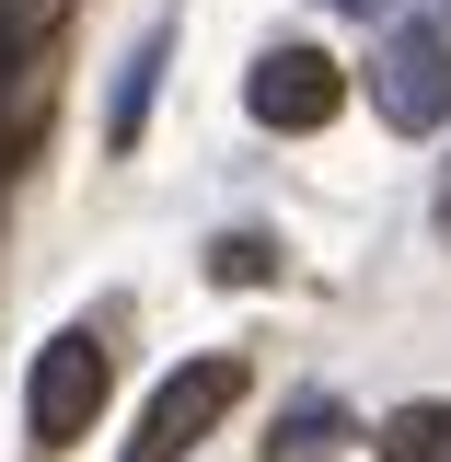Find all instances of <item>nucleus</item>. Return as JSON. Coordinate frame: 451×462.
I'll use <instances>...</instances> for the list:
<instances>
[{
  "label": "nucleus",
  "mask_w": 451,
  "mask_h": 462,
  "mask_svg": "<svg viewBox=\"0 0 451 462\" xmlns=\"http://www.w3.org/2000/svg\"><path fill=\"white\" fill-rule=\"evenodd\" d=\"M93 416H105V346L70 324V336H47V346H35L23 428H35V451H81V439H93Z\"/></svg>",
  "instance_id": "nucleus-1"
},
{
  "label": "nucleus",
  "mask_w": 451,
  "mask_h": 462,
  "mask_svg": "<svg viewBox=\"0 0 451 462\" xmlns=\"http://www.w3.org/2000/svg\"><path fill=\"white\" fill-rule=\"evenodd\" d=\"M231 404H243V358H185L163 393H151L139 439H127L116 462H185V451H197V439H209V428L231 416Z\"/></svg>",
  "instance_id": "nucleus-2"
},
{
  "label": "nucleus",
  "mask_w": 451,
  "mask_h": 462,
  "mask_svg": "<svg viewBox=\"0 0 451 462\" xmlns=\"http://www.w3.org/2000/svg\"><path fill=\"white\" fill-rule=\"evenodd\" d=\"M371 105H382V127H405V139H428V127L451 116V35H440V23L382 35V58H371Z\"/></svg>",
  "instance_id": "nucleus-3"
},
{
  "label": "nucleus",
  "mask_w": 451,
  "mask_h": 462,
  "mask_svg": "<svg viewBox=\"0 0 451 462\" xmlns=\"http://www.w3.org/2000/svg\"><path fill=\"white\" fill-rule=\"evenodd\" d=\"M243 105H255V127H289V139H313V127H336L347 69H336L324 47H267L255 69H243Z\"/></svg>",
  "instance_id": "nucleus-4"
},
{
  "label": "nucleus",
  "mask_w": 451,
  "mask_h": 462,
  "mask_svg": "<svg viewBox=\"0 0 451 462\" xmlns=\"http://www.w3.org/2000/svg\"><path fill=\"white\" fill-rule=\"evenodd\" d=\"M163 58H174V35L151 23L139 47L116 58V93H105V151H139V116H151V93H163Z\"/></svg>",
  "instance_id": "nucleus-5"
},
{
  "label": "nucleus",
  "mask_w": 451,
  "mask_h": 462,
  "mask_svg": "<svg viewBox=\"0 0 451 462\" xmlns=\"http://www.w3.org/2000/svg\"><path fill=\"white\" fill-rule=\"evenodd\" d=\"M336 439H347V416H336V393H301V404H289V416H278V439H267V462H324V451H336Z\"/></svg>",
  "instance_id": "nucleus-6"
},
{
  "label": "nucleus",
  "mask_w": 451,
  "mask_h": 462,
  "mask_svg": "<svg viewBox=\"0 0 451 462\" xmlns=\"http://www.w3.org/2000/svg\"><path fill=\"white\" fill-rule=\"evenodd\" d=\"M382 462H451V404H394L382 416Z\"/></svg>",
  "instance_id": "nucleus-7"
},
{
  "label": "nucleus",
  "mask_w": 451,
  "mask_h": 462,
  "mask_svg": "<svg viewBox=\"0 0 451 462\" xmlns=\"http://www.w3.org/2000/svg\"><path fill=\"white\" fill-rule=\"evenodd\" d=\"M209 278H231V289L278 278V243H267V231H221V243H209Z\"/></svg>",
  "instance_id": "nucleus-8"
},
{
  "label": "nucleus",
  "mask_w": 451,
  "mask_h": 462,
  "mask_svg": "<svg viewBox=\"0 0 451 462\" xmlns=\"http://www.w3.org/2000/svg\"><path fill=\"white\" fill-rule=\"evenodd\" d=\"M440 231H451V162H440Z\"/></svg>",
  "instance_id": "nucleus-9"
},
{
  "label": "nucleus",
  "mask_w": 451,
  "mask_h": 462,
  "mask_svg": "<svg viewBox=\"0 0 451 462\" xmlns=\"http://www.w3.org/2000/svg\"><path fill=\"white\" fill-rule=\"evenodd\" d=\"M324 12H371V0H324Z\"/></svg>",
  "instance_id": "nucleus-10"
},
{
  "label": "nucleus",
  "mask_w": 451,
  "mask_h": 462,
  "mask_svg": "<svg viewBox=\"0 0 451 462\" xmlns=\"http://www.w3.org/2000/svg\"><path fill=\"white\" fill-rule=\"evenodd\" d=\"M0 173H12V127H0Z\"/></svg>",
  "instance_id": "nucleus-11"
}]
</instances>
